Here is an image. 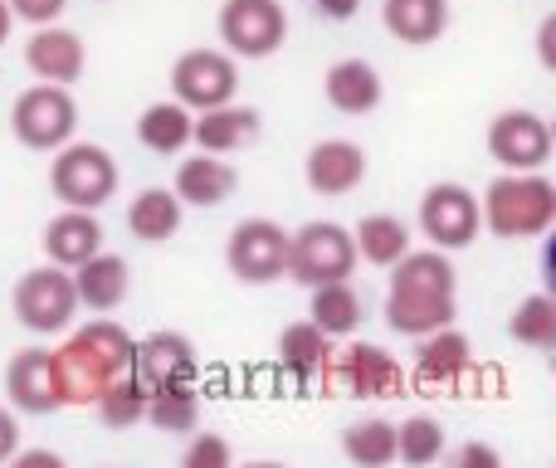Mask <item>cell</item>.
<instances>
[{
    "label": "cell",
    "instance_id": "cell-1",
    "mask_svg": "<svg viewBox=\"0 0 556 468\" xmlns=\"http://www.w3.org/2000/svg\"><path fill=\"white\" fill-rule=\"evenodd\" d=\"M137 337H127L123 322L113 317H93L78 327L64 346H59V376H64V405H93L113 376L132 371Z\"/></svg>",
    "mask_w": 556,
    "mask_h": 468
},
{
    "label": "cell",
    "instance_id": "cell-2",
    "mask_svg": "<svg viewBox=\"0 0 556 468\" xmlns=\"http://www.w3.org/2000/svg\"><path fill=\"white\" fill-rule=\"evenodd\" d=\"M479 220L493 239H542L556 225V186L542 172H503L479 201Z\"/></svg>",
    "mask_w": 556,
    "mask_h": 468
},
{
    "label": "cell",
    "instance_id": "cell-3",
    "mask_svg": "<svg viewBox=\"0 0 556 468\" xmlns=\"http://www.w3.org/2000/svg\"><path fill=\"white\" fill-rule=\"evenodd\" d=\"M49 191L68 211H103L117 195V162L98 142H64L49 162Z\"/></svg>",
    "mask_w": 556,
    "mask_h": 468
},
{
    "label": "cell",
    "instance_id": "cell-4",
    "mask_svg": "<svg viewBox=\"0 0 556 468\" xmlns=\"http://www.w3.org/2000/svg\"><path fill=\"white\" fill-rule=\"evenodd\" d=\"M10 132L29 152H59L64 142H74L78 132V103L68 88L59 84H35L15 98L10 107Z\"/></svg>",
    "mask_w": 556,
    "mask_h": 468
},
{
    "label": "cell",
    "instance_id": "cell-5",
    "mask_svg": "<svg viewBox=\"0 0 556 468\" xmlns=\"http://www.w3.org/2000/svg\"><path fill=\"white\" fill-rule=\"evenodd\" d=\"M356 268V244L352 230L337 220H307L303 230L288 235V278L303 288L317 283H337V278H352Z\"/></svg>",
    "mask_w": 556,
    "mask_h": 468
},
{
    "label": "cell",
    "instance_id": "cell-6",
    "mask_svg": "<svg viewBox=\"0 0 556 468\" xmlns=\"http://www.w3.org/2000/svg\"><path fill=\"white\" fill-rule=\"evenodd\" d=\"M15 317L25 332L35 337H54V332H68L78 317V293H74V278L68 268L59 264H39L29 274H20L15 283Z\"/></svg>",
    "mask_w": 556,
    "mask_h": 468
},
{
    "label": "cell",
    "instance_id": "cell-7",
    "mask_svg": "<svg viewBox=\"0 0 556 468\" xmlns=\"http://www.w3.org/2000/svg\"><path fill=\"white\" fill-rule=\"evenodd\" d=\"M288 39L283 0H225L220 5V45L235 59H269Z\"/></svg>",
    "mask_w": 556,
    "mask_h": 468
},
{
    "label": "cell",
    "instance_id": "cell-8",
    "mask_svg": "<svg viewBox=\"0 0 556 468\" xmlns=\"http://www.w3.org/2000/svg\"><path fill=\"white\" fill-rule=\"evenodd\" d=\"M317 376H323L327 385H342L346 395H362V401H386V395L405 391L401 362L376 342H352V346H342V352H332Z\"/></svg>",
    "mask_w": 556,
    "mask_h": 468
},
{
    "label": "cell",
    "instance_id": "cell-9",
    "mask_svg": "<svg viewBox=\"0 0 556 468\" xmlns=\"http://www.w3.org/2000/svg\"><path fill=\"white\" fill-rule=\"evenodd\" d=\"M225 268L250 288L278 283L288 274V230L264 220V215L260 220H240L225 239Z\"/></svg>",
    "mask_w": 556,
    "mask_h": 468
},
{
    "label": "cell",
    "instance_id": "cell-10",
    "mask_svg": "<svg viewBox=\"0 0 556 468\" xmlns=\"http://www.w3.org/2000/svg\"><path fill=\"white\" fill-rule=\"evenodd\" d=\"M483 220H479V195L459 181H434L420 195V235L434 249L454 254V249H469L479 239Z\"/></svg>",
    "mask_w": 556,
    "mask_h": 468
},
{
    "label": "cell",
    "instance_id": "cell-11",
    "mask_svg": "<svg viewBox=\"0 0 556 468\" xmlns=\"http://www.w3.org/2000/svg\"><path fill=\"white\" fill-rule=\"evenodd\" d=\"M235 88H240V64L225 49H186L172 68V98L186 103L191 113L230 103Z\"/></svg>",
    "mask_w": 556,
    "mask_h": 468
},
{
    "label": "cell",
    "instance_id": "cell-12",
    "mask_svg": "<svg viewBox=\"0 0 556 468\" xmlns=\"http://www.w3.org/2000/svg\"><path fill=\"white\" fill-rule=\"evenodd\" d=\"M489 156L503 172H542L552 162V127L532 107H508L489 123Z\"/></svg>",
    "mask_w": 556,
    "mask_h": 468
},
{
    "label": "cell",
    "instance_id": "cell-13",
    "mask_svg": "<svg viewBox=\"0 0 556 468\" xmlns=\"http://www.w3.org/2000/svg\"><path fill=\"white\" fill-rule=\"evenodd\" d=\"M5 395L20 415H54L64 410V376L49 346H25L5 371Z\"/></svg>",
    "mask_w": 556,
    "mask_h": 468
},
{
    "label": "cell",
    "instance_id": "cell-14",
    "mask_svg": "<svg viewBox=\"0 0 556 468\" xmlns=\"http://www.w3.org/2000/svg\"><path fill=\"white\" fill-rule=\"evenodd\" d=\"M366 147L346 142V137H323L307 147L303 162V181L313 195H352L366 181Z\"/></svg>",
    "mask_w": 556,
    "mask_h": 468
},
{
    "label": "cell",
    "instance_id": "cell-15",
    "mask_svg": "<svg viewBox=\"0 0 556 468\" xmlns=\"http://www.w3.org/2000/svg\"><path fill=\"white\" fill-rule=\"evenodd\" d=\"M25 68L39 78V84H78L88 68V54H84V39L74 35V29H64L54 20V25H35V35H29L25 45Z\"/></svg>",
    "mask_w": 556,
    "mask_h": 468
},
{
    "label": "cell",
    "instance_id": "cell-16",
    "mask_svg": "<svg viewBox=\"0 0 556 468\" xmlns=\"http://www.w3.org/2000/svg\"><path fill=\"white\" fill-rule=\"evenodd\" d=\"M132 371L142 376L147 391H156V385L195 381L201 362H195V346H191V337H186V332H152V337H142V342H137Z\"/></svg>",
    "mask_w": 556,
    "mask_h": 468
},
{
    "label": "cell",
    "instance_id": "cell-17",
    "mask_svg": "<svg viewBox=\"0 0 556 468\" xmlns=\"http://www.w3.org/2000/svg\"><path fill=\"white\" fill-rule=\"evenodd\" d=\"M235 186H240V172H235L225 156L215 152H195L186 156L181 166H176V201L181 205H195V211H215V205H225L235 195Z\"/></svg>",
    "mask_w": 556,
    "mask_h": 468
},
{
    "label": "cell",
    "instance_id": "cell-18",
    "mask_svg": "<svg viewBox=\"0 0 556 468\" xmlns=\"http://www.w3.org/2000/svg\"><path fill=\"white\" fill-rule=\"evenodd\" d=\"M68 278H74L78 307H93V313H113V307H123L127 293H132V268H127V258L108 254V249H98V254H88L78 268H68Z\"/></svg>",
    "mask_w": 556,
    "mask_h": 468
},
{
    "label": "cell",
    "instance_id": "cell-19",
    "mask_svg": "<svg viewBox=\"0 0 556 468\" xmlns=\"http://www.w3.org/2000/svg\"><path fill=\"white\" fill-rule=\"evenodd\" d=\"M323 98L342 117H366L381 107L386 84H381V74H376V64H366V59H337L323 74Z\"/></svg>",
    "mask_w": 556,
    "mask_h": 468
},
{
    "label": "cell",
    "instance_id": "cell-20",
    "mask_svg": "<svg viewBox=\"0 0 556 468\" xmlns=\"http://www.w3.org/2000/svg\"><path fill=\"white\" fill-rule=\"evenodd\" d=\"M454 317H459L454 293H425V288H391V293H386V322L401 337L440 332Z\"/></svg>",
    "mask_w": 556,
    "mask_h": 468
},
{
    "label": "cell",
    "instance_id": "cell-21",
    "mask_svg": "<svg viewBox=\"0 0 556 468\" xmlns=\"http://www.w3.org/2000/svg\"><path fill=\"white\" fill-rule=\"evenodd\" d=\"M254 137H260V113H254V107H240L235 98L220 107L195 113V123H191V142L201 147V152H215V156L244 152Z\"/></svg>",
    "mask_w": 556,
    "mask_h": 468
},
{
    "label": "cell",
    "instance_id": "cell-22",
    "mask_svg": "<svg viewBox=\"0 0 556 468\" xmlns=\"http://www.w3.org/2000/svg\"><path fill=\"white\" fill-rule=\"evenodd\" d=\"M45 258L59 268H78L88 254H98L103 249V225H98V211H68L54 215V220L45 225Z\"/></svg>",
    "mask_w": 556,
    "mask_h": 468
},
{
    "label": "cell",
    "instance_id": "cell-23",
    "mask_svg": "<svg viewBox=\"0 0 556 468\" xmlns=\"http://www.w3.org/2000/svg\"><path fill=\"white\" fill-rule=\"evenodd\" d=\"M415 342H420V346H415V371H420L425 385H450V381H459V376L473 366L469 337L454 332V322L440 327V332L415 337Z\"/></svg>",
    "mask_w": 556,
    "mask_h": 468
},
{
    "label": "cell",
    "instance_id": "cell-24",
    "mask_svg": "<svg viewBox=\"0 0 556 468\" xmlns=\"http://www.w3.org/2000/svg\"><path fill=\"white\" fill-rule=\"evenodd\" d=\"M381 25L401 45H434L450 29V0H386Z\"/></svg>",
    "mask_w": 556,
    "mask_h": 468
},
{
    "label": "cell",
    "instance_id": "cell-25",
    "mask_svg": "<svg viewBox=\"0 0 556 468\" xmlns=\"http://www.w3.org/2000/svg\"><path fill=\"white\" fill-rule=\"evenodd\" d=\"M191 123H195L191 107L176 103V98H162V103L142 107V117H137V142L152 156H176L191 147Z\"/></svg>",
    "mask_w": 556,
    "mask_h": 468
},
{
    "label": "cell",
    "instance_id": "cell-26",
    "mask_svg": "<svg viewBox=\"0 0 556 468\" xmlns=\"http://www.w3.org/2000/svg\"><path fill=\"white\" fill-rule=\"evenodd\" d=\"M186 220V205L176 201V191L166 186H147L137 191V201L127 205V230H132L142 244H166Z\"/></svg>",
    "mask_w": 556,
    "mask_h": 468
},
{
    "label": "cell",
    "instance_id": "cell-27",
    "mask_svg": "<svg viewBox=\"0 0 556 468\" xmlns=\"http://www.w3.org/2000/svg\"><path fill=\"white\" fill-rule=\"evenodd\" d=\"M307 293H313L307 317H313L327 337H352L356 327H362L366 303H362V293H356L346 278H337V283H317V288H307Z\"/></svg>",
    "mask_w": 556,
    "mask_h": 468
},
{
    "label": "cell",
    "instance_id": "cell-28",
    "mask_svg": "<svg viewBox=\"0 0 556 468\" xmlns=\"http://www.w3.org/2000/svg\"><path fill=\"white\" fill-rule=\"evenodd\" d=\"M327 356H332V337H327L313 317H303V322L278 332V366H283L288 376H298V381L323 371Z\"/></svg>",
    "mask_w": 556,
    "mask_h": 468
},
{
    "label": "cell",
    "instance_id": "cell-29",
    "mask_svg": "<svg viewBox=\"0 0 556 468\" xmlns=\"http://www.w3.org/2000/svg\"><path fill=\"white\" fill-rule=\"evenodd\" d=\"M352 244H356V258H366L376 268H391L410 249V225L401 215H362L352 225Z\"/></svg>",
    "mask_w": 556,
    "mask_h": 468
},
{
    "label": "cell",
    "instance_id": "cell-30",
    "mask_svg": "<svg viewBox=\"0 0 556 468\" xmlns=\"http://www.w3.org/2000/svg\"><path fill=\"white\" fill-rule=\"evenodd\" d=\"M147 425H156L162 434H191L201 425V395H195V381L186 385H156L147 391Z\"/></svg>",
    "mask_w": 556,
    "mask_h": 468
},
{
    "label": "cell",
    "instance_id": "cell-31",
    "mask_svg": "<svg viewBox=\"0 0 556 468\" xmlns=\"http://www.w3.org/2000/svg\"><path fill=\"white\" fill-rule=\"evenodd\" d=\"M93 410H98V420H103L108 430H132V425H142V415H147L142 376H137V371L113 376V381L103 385V395L93 401Z\"/></svg>",
    "mask_w": 556,
    "mask_h": 468
},
{
    "label": "cell",
    "instance_id": "cell-32",
    "mask_svg": "<svg viewBox=\"0 0 556 468\" xmlns=\"http://www.w3.org/2000/svg\"><path fill=\"white\" fill-rule=\"evenodd\" d=\"M508 332H513V342L552 352L556 346V298L552 293H528L518 307H513Z\"/></svg>",
    "mask_w": 556,
    "mask_h": 468
},
{
    "label": "cell",
    "instance_id": "cell-33",
    "mask_svg": "<svg viewBox=\"0 0 556 468\" xmlns=\"http://www.w3.org/2000/svg\"><path fill=\"white\" fill-rule=\"evenodd\" d=\"M342 454L366 468L395 464V425L381 420V415H376V420H356L352 430H342Z\"/></svg>",
    "mask_w": 556,
    "mask_h": 468
},
{
    "label": "cell",
    "instance_id": "cell-34",
    "mask_svg": "<svg viewBox=\"0 0 556 468\" xmlns=\"http://www.w3.org/2000/svg\"><path fill=\"white\" fill-rule=\"evenodd\" d=\"M395 459L401 464H440L444 459V425L430 415H410V420L395 425Z\"/></svg>",
    "mask_w": 556,
    "mask_h": 468
},
{
    "label": "cell",
    "instance_id": "cell-35",
    "mask_svg": "<svg viewBox=\"0 0 556 468\" xmlns=\"http://www.w3.org/2000/svg\"><path fill=\"white\" fill-rule=\"evenodd\" d=\"M181 464L186 468H230L235 464V450H230V440L225 434H215V430H191V444H186V454H181Z\"/></svg>",
    "mask_w": 556,
    "mask_h": 468
},
{
    "label": "cell",
    "instance_id": "cell-36",
    "mask_svg": "<svg viewBox=\"0 0 556 468\" xmlns=\"http://www.w3.org/2000/svg\"><path fill=\"white\" fill-rule=\"evenodd\" d=\"M5 5H10V15L25 20V25H54L68 10V0H5Z\"/></svg>",
    "mask_w": 556,
    "mask_h": 468
},
{
    "label": "cell",
    "instance_id": "cell-37",
    "mask_svg": "<svg viewBox=\"0 0 556 468\" xmlns=\"http://www.w3.org/2000/svg\"><path fill=\"white\" fill-rule=\"evenodd\" d=\"M454 464L459 468H498L503 454L493 450V444H459V450H454Z\"/></svg>",
    "mask_w": 556,
    "mask_h": 468
},
{
    "label": "cell",
    "instance_id": "cell-38",
    "mask_svg": "<svg viewBox=\"0 0 556 468\" xmlns=\"http://www.w3.org/2000/svg\"><path fill=\"white\" fill-rule=\"evenodd\" d=\"M538 59H542V68H556V15H547L538 25Z\"/></svg>",
    "mask_w": 556,
    "mask_h": 468
},
{
    "label": "cell",
    "instance_id": "cell-39",
    "mask_svg": "<svg viewBox=\"0 0 556 468\" xmlns=\"http://www.w3.org/2000/svg\"><path fill=\"white\" fill-rule=\"evenodd\" d=\"M15 450H20V420L5 410V405H0V464H5Z\"/></svg>",
    "mask_w": 556,
    "mask_h": 468
},
{
    "label": "cell",
    "instance_id": "cell-40",
    "mask_svg": "<svg viewBox=\"0 0 556 468\" xmlns=\"http://www.w3.org/2000/svg\"><path fill=\"white\" fill-rule=\"evenodd\" d=\"M307 5H313L323 20H352L356 10H362V0H307Z\"/></svg>",
    "mask_w": 556,
    "mask_h": 468
},
{
    "label": "cell",
    "instance_id": "cell-41",
    "mask_svg": "<svg viewBox=\"0 0 556 468\" xmlns=\"http://www.w3.org/2000/svg\"><path fill=\"white\" fill-rule=\"evenodd\" d=\"M10 464H20V468H59V464H64V459H59V454L54 450H29V454H10Z\"/></svg>",
    "mask_w": 556,
    "mask_h": 468
},
{
    "label": "cell",
    "instance_id": "cell-42",
    "mask_svg": "<svg viewBox=\"0 0 556 468\" xmlns=\"http://www.w3.org/2000/svg\"><path fill=\"white\" fill-rule=\"evenodd\" d=\"M10 20H15V15H10V5H5V0H0V45H5V39H10Z\"/></svg>",
    "mask_w": 556,
    "mask_h": 468
}]
</instances>
